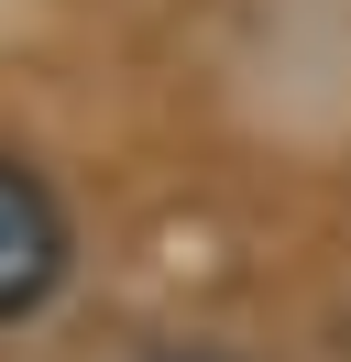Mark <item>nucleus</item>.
Listing matches in <instances>:
<instances>
[{
  "mask_svg": "<svg viewBox=\"0 0 351 362\" xmlns=\"http://www.w3.org/2000/svg\"><path fill=\"white\" fill-rule=\"evenodd\" d=\"M66 274V209L44 198V176H22L11 154H0V318L44 308Z\"/></svg>",
  "mask_w": 351,
  "mask_h": 362,
  "instance_id": "f257e3e1",
  "label": "nucleus"
},
{
  "mask_svg": "<svg viewBox=\"0 0 351 362\" xmlns=\"http://www.w3.org/2000/svg\"><path fill=\"white\" fill-rule=\"evenodd\" d=\"M176 362H219V351H176Z\"/></svg>",
  "mask_w": 351,
  "mask_h": 362,
  "instance_id": "f03ea898",
  "label": "nucleus"
}]
</instances>
